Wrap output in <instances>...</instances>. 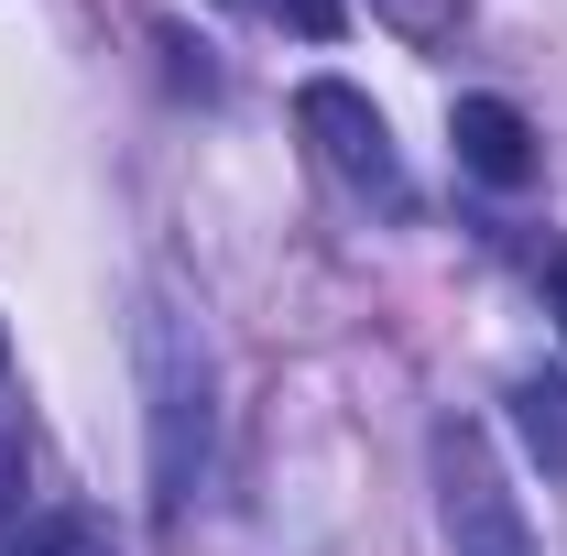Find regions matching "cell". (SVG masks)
I'll list each match as a JSON object with an SVG mask.
<instances>
[{
	"instance_id": "52a82bcc",
	"label": "cell",
	"mask_w": 567,
	"mask_h": 556,
	"mask_svg": "<svg viewBox=\"0 0 567 556\" xmlns=\"http://www.w3.org/2000/svg\"><path fill=\"white\" fill-rule=\"evenodd\" d=\"M513 404H524V425H535V447H546V459H567V382H524Z\"/></svg>"
},
{
	"instance_id": "3957f363",
	"label": "cell",
	"mask_w": 567,
	"mask_h": 556,
	"mask_svg": "<svg viewBox=\"0 0 567 556\" xmlns=\"http://www.w3.org/2000/svg\"><path fill=\"white\" fill-rule=\"evenodd\" d=\"M295 121H306V142L328 153V175H339V186H360L371 208H393V218L415 208V186H404V153H393L382 110L360 99L350 76H306V87H295Z\"/></svg>"
},
{
	"instance_id": "9c48e42d",
	"label": "cell",
	"mask_w": 567,
	"mask_h": 556,
	"mask_svg": "<svg viewBox=\"0 0 567 556\" xmlns=\"http://www.w3.org/2000/svg\"><path fill=\"white\" fill-rule=\"evenodd\" d=\"M22 491H33V459H22V436H0V524H22Z\"/></svg>"
},
{
	"instance_id": "277c9868",
	"label": "cell",
	"mask_w": 567,
	"mask_h": 556,
	"mask_svg": "<svg viewBox=\"0 0 567 556\" xmlns=\"http://www.w3.org/2000/svg\"><path fill=\"white\" fill-rule=\"evenodd\" d=\"M447 142H458V164H470L481 186H524V175H535V121H524L513 99H458V110H447Z\"/></svg>"
},
{
	"instance_id": "30bf717a",
	"label": "cell",
	"mask_w": 567,
	"mask_h": 556,
	"mask_svg": "<svg viewBox=\"0 0 567 556\" xmlns=\"http://www.w3.org/2000/svg\"><path fill=\"white\" fill-rule=\"evenodd\" d=\"M546 317H557V339H567V251L546 262Z\"/></svg>"
},
{
	"instance_id": "ba28073f",
	"label": "cell",
	"mask_w": 567,
	"mask_h": 556,
	"mask_svg": "<svg viewBox=\"0 0 567 556\" xmlns=\"http://www.w3.org/2000/svg\"><path fill=\"white\" fill-rule=\"evenodd\" d=\"M251 11H274L284 33H306V44H339V22H350V0H251Z\"/></svg>"
},
{
	"instance_id": "5b68a950",
	"label": "cell",
	"mask_w": 567,
	"mask_h": 556,
	"mask_svg": "<svg viewBox=\"0 0 567 556\" xmlns=\"http://www.w3.org/2000/svg\"><path fill=\"white\" fill-rule=\"evenodd\" d=\"M11 556H110V535H99L87 513H44V524H33Z\"/></svg>"
},
{
	"instance_id": "7a4b0ae2",
	"label": "cell",
	"mask_w": 567,
	"mask_h": 556,
	"mask_svg": "<svg viewBox=\"0 0 567 556\" xmlns=\"http://www.w3.org/2000/svg\"><path fill=\"white\" fill-rule=\"evenodd\" d=\"M425 459H436V524H447L458 556H535V524H524V502H513V481H502L492 436H481L470 415H436Z\"/></svg>"
},
{
	"instance_id": "8992f818",
	"label": "cell",
	"mask_w": 567,
	"mask_h": 556,
	"mask_svg": "<svg viewBox=\"0 0 567 556\" xmlns=\"http://www.w3.org/2000/svg\"><path fill=\"white\" fill-rule=\"evenodd\" d=\"M382 22H393L404 44H447V33L470 22V0H382Z\"/></svg>"
},
{
	"instance_id": "8fae6325",
	"label": "cell",
	"mask_w": 567,
	"mask_h": 556,
	"mask_svg": "<svg viewBox=\"0 0 567 556\" xmlns=\"http://www.w3.org/2000/svg\"><path fill=\"white\" fill-rule=\"evenodd\" d=\"M0 360H11V349H0Z\"/></svg>"
},
{
	"instance_id": "6da1fadb",
	"label": "cell",
	"mask_w": 567,
	"mask_h": 556,
	"mask_svg": "<svg viewBox=\"0 0 567 556\" xmlns=\"http://www.w3.org/2000/svg\"><path fill=\"white\" fill-rule=\"evenodd\" d=\"M132 360H142V459H153V524H175L197 481H208V447H218V371L197 317L153 284L132 317Z\"/></svg>"
}]
</instances>
